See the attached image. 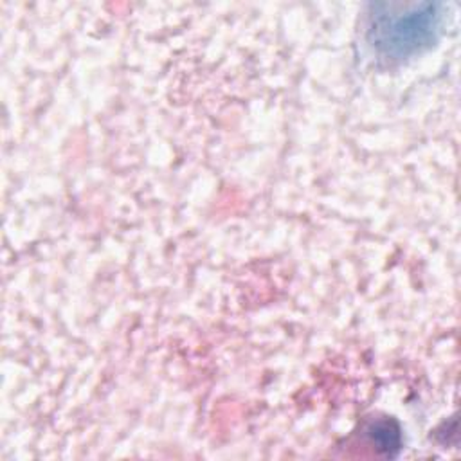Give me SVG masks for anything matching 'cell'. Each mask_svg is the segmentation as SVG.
I'll use <instances>...</instances> for the list:
<instances>
[{
	"label": "cell",
	"instance_id": "cell-1",
	"mask_svg": "<svg viewBox=\"0 0 461 461\" xmlns=\"http://www.w3.org/2000/svg\"><path fill=\"white\" fill-rule=\"evenodd\" d=\"M441 25L438 4L384 5L369 20L371 45L385 58H407L434 41Z\"/></svg>",
	"mask_w": 461,
	"mask_h": 461
}]
</instances>
